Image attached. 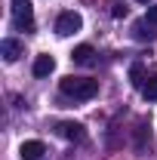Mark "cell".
Returning a JSON list of instances; mask_svg holds the SVG:
<instances>
[{
	"instance_id": "6da1fadb",
	"label": "cell",
	"mask_w": 157,
	"mask_h": 160,
	"mask_svg": "<svg viewBox=\"0 0 157 160\" xmlns=\"http://www.w3.org/2000/svg\"><path fill=\"white\" fill-rule=\"evenodd\" d=\"M59 89H62V96H68V99H74V102H86V99H93V96H99V80L68 74V77L59 80Z\"/></svg>"
},
{
	"instance_id": "4fadbf2b",
	"label": "cell",
	"mask_w": 157,
	"mask_h": 160,
	"mask_svg": "<svg viewBox=\"0 0 157 160\" xmlns=\"http://www.w3.org/2000/svg\"><path fill=\"white\" fill-rule=\"evenodd\" d=\"M148 22L157 25V6H148Z\"/></svg>"
},
{
	"instance_id": "ba28073f",
	"label": "cell",
	"mask_w": 157,
	"mask_h": 160,
	"mask_svg": "<svg viewBox=\"0 0 157 160\" xmlns=\"http://www.w3.org/2000/svg\"><path fill=\"white\" fill-rule=\"evenodd\" d=\"M53 71H56V59L46 56V52L37 56V62H34V77H49Z\"/></svg>"
},
{
	"instance_id": "8992f818",
	"label": "cell",
	"mask_w": 157,
	"mask_h": 160,
	"mask_svg": "<svg viewBox=\"0 0 157 160\" xmlns=\"http://www.w3.org/2000/svg\"><path fill=\"white\" fill-rule=\"evenodd\" d=\"M19 154H22V160H43V154H46V145L43 142H25L19 148Z\"/></svg>"
},
{
	"instance_id": "8fae6325",
	"label": "cell",
	"mask_w": 157,
	"mask_h": 160,
	"mask_svg": "<svg viewBox=\"0 0 157 160\" xmlns=\"http://www.w3.org/2000/svg\"><path fill=\"white\" fill-rule=\"evenodd\" d=\"M133 34H136L139 40H151V31H145V22H136V25H133Z\"/></svg>"
},
{
	"instance_id": "30bf717a",
	"label": "cell",
	"mask_w": 157,
	"mask_h": 160,
	"mask_svg": "<svg viewBox=\"0 0 157 160\" xmlns=\"http://www.w3.org/2000/svg\"><path fill=\"white\" fill-rule=\"evenodd\" d=\"M142 96H145V99H157V74L148 77V83L142 86Z\"/></svg>"
},
{
	"instance_id": "7a4b0ae2",
	"label": "cell",
	"mask_w": 157,
	"mask_h": 160,
	"mask_svg": "<svg viewBox=\"0 0 157 160\" xmlns=\"http://www.w3.org/2000/svg\"><path fill=\"white\" fill-rule=\"evenodd\" d=\"M13 25L19 28V31H31L34 28V6H31V0H13Z\"/></svg>"
},
{
	"instance_id": "52a82bcc",
	"label": "cell",
	"mask_w": 157,
	"mask_h": 160,
	"mask_svg": "<svg viewBox=\"0 0 157 160\" xmlns=\"http://www.w3.org/2000/svg\"><path fill=\"white\" fill-rule=\"evenodd\" d=\"M71 59L77 62V65H83V68H89V65H96V49L89 43H80L77 49L71 52Z\"/></svg>"
},
{
	"instance_id": "3957f363",
	"label": "cell",
	"mask_w": 157,
	"mask_h": 160,
	"mask_svg": "<svg viewBox=\"0 0 157 160\" xmlns=\"http://www.w3.org/2000/svg\"><path fill=\"white\" fill-rule=\"evenodd\" d=\"M83 28V19H80L77 12H62L59 19H56V34L59 37H68V34H74Z\"/></svg>"
},
{
	"instance_id": "5bb4252c",
	"label": "cell",
	"mask_w": 157,
	"mask_h": 160,
	"mask_svg": "<svg viewBox=\"0 0 157 160\" xmlns=\"http://www.w3.org/2000/svg\"><path fill=\"white\" fill-rule=\"evenodd\" d=\"M136 3H148V0H136Z\"/></svg>"
},
{
	"instance_id": "5b68a950",
	"label": "cell",
	"mask_w": 157,
	"mask_h": 160,
	"mask_svg": "<svg viewBox=\"0 0 157 160\" xmlns=\"http://www.w3.org/2000/svg\"><path fill=\"white\" fill-rule=\"evenodd\" d=\"M22 52H25V46H22L19 40H13V37H6L3 43H0V56H3V62H19Z\"/></svg>"
},
{
	"instance_id": "7c38bea8",
	"label": "cell",
	"mask_w": 157,
	"mask_h": 160,
	"mask_svg": "<svg viewBox=\"0 0 157 160\" xmlns=\"http://www.w3.org/2000/svg\"><path fill=\"white\" fill-rule=\"evenodd\" d=\"M111 16H114V19H123V16H126V6H123V3H114Z\"/></svg>"
},
{
	"instance_id": "9c48e42d",
	"label": "cell",
	"mask_w": 157,
	"mask_h": 160,
	"mask_svg": "<svg viewBox=\"0 0 157 160\" xmlns=\"http://www.w3.org/2000/svg\"><path fill=\"white\" fill-rule=\"evenodd\" d=\"M129 83H133V86H136V89H142V86H145V68H142V65H133V68H129Z\"/></svg>"
},
{
	"instance_id": "277c9868",
	"label": "cell",
	"mask_w": 157,
	"mask_h": 160,
	"mask_svg": "<svg viewBox=\"0 0 157 160\" xmlns=\"http://www.w3.org/2000/svg\"><path fill=\"white\" fill-rule=\"evenodd\" d=\"M56 132H59L62 139H68V142H83V139H86L83 126H80V123H74V120H65V123H59V126H56Z\"/></svg>"
}]
</instances>
